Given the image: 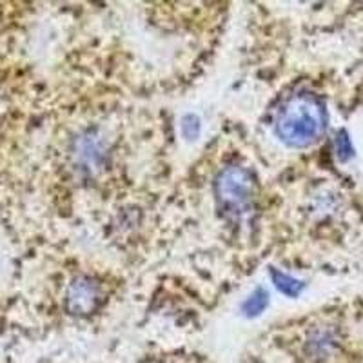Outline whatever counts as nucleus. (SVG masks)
<instances>
[{
    "mask_svg": "<svg viewBox=\"0 0 363 363\" xmlns=\"http://www.w3.org/2000/svg\"><path fill=\"white\" fill-rule=\"evenodd\" d=\"M327 128L325 104L313 93H298L285 100L277 116V135L291 147L314 144Z\"/></svg>",
    "mask_w": 363,
    "mask_h": 363,
    "instance_id": "1",
    "label": "nucleus"
},
{
    "mask_svg": "<svg viewBox=\"0 0 363 363\" xmlns=\"http://www.w3.org/2000/svg\"><path fill=\"white\" fill-rule=\"evenodd\" d=\"M258 184L252 171L242 165L225 167L215 182V194L220 209L229 218H242L255 206Z\"/></svg>",
    "mask_w": 363,
    "mask_h": 363,
    "instance_id": "2",
    "label": "nucleus"
},
{
    "mask_svg": "<svg viewBox=\"0 0 363 363\" xmlns=\"http://www.w3.org/2000/svg\"><path fill=\"white\" fill-rule=\"evenodd\" d=\"M102 298L99 281L89 277H79L67 289V309L73 314H91L99 309Z\"/></svg>",
    "mask_w": 363,
    "mask_h": 363,
    "instance_id": "3",
    "label": "nucleus"
},
{
    "mask_svg": "<svg viewBox=\"0 0 363 363\" xmlns=\"http://www.w3.org/2000/svg\"><path fill=\"white\" fill-rule=\"evenodd\" d=\"M269 277H271L274 287H277L281 294H285V296H289V298H296L298 294L303 291V287H306V284H303V281L296 280V278H293V277H289V274H285V272L278 271L277 267L269 269Z\"/></svg>",
    "mask_w": 363,
    "mask_h": 363,
    "instance_id": "4",
    "label": "nucleus"
},
{
    "mask_svg": "<svg viewBox=\"0 0 363 363\" xmlns=\"http://www.w3.org/2000/svg\"><path fill=\"white\" fill-rule=\"evenodd\" d=\"M269 306V293L264 289V287H258L251 293V296L244 301V306H242V311H244L245 316L255 318L258 314L264 313Z\"/></svg>",
    "mask_w": 363,
    "mask_h": 363,
    "instance_id": "5",
    "label": "nucleus"
},
{
    "mask_svg": "<svg viewBox=\"0 0 363 363\" xmlns=\"http://www.w3.org/2000/svg\"><path fill=\"white\" fill-rule=\"evenodd\" d=\"M182 133L186 136L187 140H194L200 133V120L199 116L186 115L182 118Z\"/></svg>",
    "mask_w": 363,
    "mask_h": 363,
    "instance_id": "6",
    "label": "nucleus"
},
{
    "mask_svg": "<svg viewBox=\"0 0 363 363\" xmlns=\"http://www.w3.org/2000/svg\"><path fill=\"white\" fill-rule=\"evenodd\" d=\"M336 153H338L340 160H349L352 157V144L345 131H340L336 136Z\"/></svg>",
    "mask_w": 363,
    "mask_h": 363,
    "instance_id": "7",
    "label": "nucleus"
}]
</instances>
